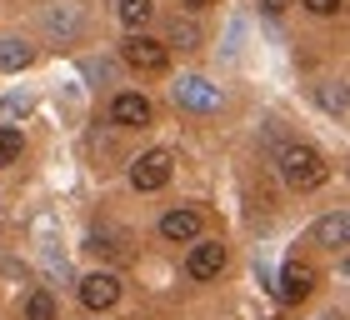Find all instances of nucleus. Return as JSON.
<instances>
[{
	"label": "nucleus",
	"mask_w": 350,
	"mask_h": 320,
	"mask_svg": "<svg viewBox=\"0 0 350 320\" xmlns=\"http://www.w3.org/2000/svg\"><path fill=\"white\" fill-rule=\"evenodd\" d=\"M120 55H125V66L140 70V75H161V70L170 66V45L150 40V36H140V30H131V36H125Z\"/></svg>",
	"instance_id": "nucleus-2"
},
{
	"label": "nucleus",
	"mask_w": 350,
	"mask_h": 320,
	"mask_svg": "<svg viewBox=\"0 0 350 320\" xmlns=\"http://www.w3.org/2000/svg\"><path fill=\"white\" fill-rule=\"evenodd\" d=\"M321 105L330 110V116H345V85L340 80H325L321 85Z\"/></svg>",
	"instance_id": "nucleus-17"
},
{
	"label": "nucleus",
	"mask_w": 350,
	"mask_h": 320,
	"mask_svg": "<svg viewBox=\"0 0 350 320\" xmlns=\"http://www.w3.org/2000/svg\"><path fill=\"white\" fill-rule=\"evenodd\" d=\"M330 320H340V315H330Z\"/></svg>",
	"instance_id": "nucleus-21"
},
{
	"label": "nucleus",
	"mask_w": 350,
	"mask_h": 320,
	"mask_svg": "<svg viewBox=\"0 0 350 320\" xmlns=\"http://www.w3.org/2000/svg\"><path fill=\"white\" fill-rule=\"evenodd\" d=\"M55 315H60V306H55L51 291H36L25 300V320H55Z\"/></svg>",
	"instance_id": "nucleus-15"
},
{
	"label": "nucleus",
	"mask_w": 350,
	"mask_h": 320,
	"mask_svg": "<svg viewBox=\"0 0 350 320\" xmlns=\"http://www.w3.org/2000/svg\"><path fill=\"white\" fill-rule=\"evenodd\" d=\"M260 10L265 15H280V10H291V0H260Z\"/></svg>",
	"instance_id": "nucleus-19"
},
{
	"label": "nucleus",
	"mask_w": 350,
	"mask_h": 320,
	"mask_svg": "<svg viewBox=\"0 0 350 320\" xmlns=\"http://www.w3.org/2000/svg\"><path fill=\"white\" fill-rule=\"evenodd\" d=\"M170 175H175V155H170V150H146V155L131 165V185L150 196V190H161Z\"/></svg>",
	"instance_id": "nucleus-4"
},
{
	"label": "nucleus",
	"mask_w": 350,
	"mask_h": 320,
	"mask_svg": "<svg viewBox=\"0 0 350 320\" xmlns=\"http://www.w3.org/2000/svg\"><path fill=\"white\" fill-rule=\"evenodd\" d=\"M110 120H116L120 131H146V125L155 120V105L140 90H120L116 101H110Z\"/></svg>",
	"instance_id": "nucleus-5"
},
{
	"label": "nucleus",
	"mask_w": 350,
	"mask_h": 320,
	"mask_svg": "<svg viewBox=\"0 0 350 320\" xmlns=\"http://www.w3.org/2000/svg\"><path fill=\"white\" fill-rule=\"evenodd\" d=\"M310 291H315V270H310L306 261H291V265L280 270L275 295L285 300V306H300V300H310Z\"/></svg>",
	"instance_id": "nucleus-8"
},
{
	"label": "nucleus",
	"mask_w": 350,
	"mask_h": 320,
	"mask_svg": "<svg viewBox=\"0 0 350 320\" xmlns=\"http://www.w3.org/2000/svg\"><path fill=\"white\" fill-rule=\"evenodd\" d=\"M30 60H36V51L25 40H0V70H25Z\"/></svg>",
	"instance_id": "nucleus-13"
},
{
	"label": "nucleus",
	"mask_w": 350,
	"mask_h": 320,
	"mask_svg": "<svg viewBox=\"0 0 350 320\" xmlns=\"http://www.w3.org/2000/svg\"><path fill=\"white\" fill-rule=\"evenodd\" d=\"M116 300H120V276L95 270V276L81 280V306H85V310H110Z\"/></svg>",
	"instance_id": "nucleus-7"
},
{
	"label": "nucleus",
	"mask_w": 350,
	"mask_h": 320,
	"mask_svg": "<svg viewBox=\"0 0 350 320\" xmlns=\"http://www.w3.org/2000/svg\"><path fill=\"white\" fill-rule=\"evenodd\" d=\"M280 181L291 185V190H315V185H325V155L321 150H310V146H280Z\"/></svg>",
	"instance_id": "nucleus-1"
},
{
	"label": "nucleus",
	"mask_w": 350,
	"mask_h": 320,
	"mask_svg": "<svg viewBox=\"0 0 350 320\" xmlns=\"http://www.w3.org/2000/svg\"><path fill=\"white\" fill-rule=\"evenodd\" d=\"M170 45H175V51H196V45H200L196 21H185V15H180V21H170Z\"/></svg>",
	"instance_id": "nucleus-16"
},
{
	"label": "nucleus",
	"mask_w": 350,
	"mask_h": 320,
	"mask_svg": "<svg viewBox=\"0 0 350 320\" xmlns=\"http://www.w3.org/2000/svg\"><path fill=\"white\" fill-rule=\"evenodd\" d=\"M90 250L105 255V261H116V265H131V261H135L131 240H125L120 230H95V235H90Z\"/></svg>",
	"instance_id": "nucleus-10"
},
{
	"label": "nucleus",
	"mask_w": 350,
	"mask_h": 320,
	"mask_svg": "<svg viewBox=\"0 0 350 320\" xmlns=\"http://www.w3.org/2000/svg\"><path fill=\"white\" fill-rule=\"evenodd\" d=\"M345 235H350V215H345V211H330V215L315 220V245L340 250V245H345Z\"/></svg>",
	"instance_id": "nucleus-11"
},
{
	"label": "nucleus",
	"mask_w": 350,
	"mask_h": 320,
	"mask_svg": "<svg viewBox=\"0 0 350 320\" xmlns=\"http://www.w3.org/2000/svg\"><path fill=\"white\" fill-rule=\"evenodd\" d=\"M200 230H205V215L196 211V205H180V211H165V215H161V235L170 240V245L200 240Z\"/></svg>",
	"instance_id": "nucleus-6"
},
{
	"label": "nucleus",
	"mask_w": 350,
	"mask_h": 320,
	"mask_svg": "<svg viewBox=\"0 0 350 320\" xmlns=\"http://www.w3.org/2000/svg\"><path fill=\"white\" fill-rule=\"evenodd\" d=\"M180 5H185L190 15H196V10H211V5H215V0H180Z\"/></svg>",
	"instance_id": "nucleus-20"
},
{
	"label": "nucleus",
	"mask_w": 350,
	"mask_h": 320,
	"mask_svg": "<svg viewBox=\"0 0 350 320\" xmlns=\"http://www.w3.org/2000/svg\"><path fill=\"white\" fill-rule=\"evenodd\" d=\"M116 15H120V25L146 30V25H150V15H155V5H150V0H120V5H116Z\"/></svg>",
	"instance_id": "nucleus-12"
},
{
	"label": "nucleus",
	"mask_w": 350,
	"mask_h": 320,
	"mask_svg": "<svg viewBox=\"0 0 350 320\" xmlns=\"http://www.w3.org/2000/svg\"><path fill=\"white\" fill-rule=\"evenodd\" d=\"M21 150H25V135L10 131V125H0V170L15 165V160H21Z\"/></svg>",
	"instance_id": "nucleus-14"
},
{
	"label": "nucleus",
	"mask_w": 350,
	"mask_h": 320,
	"mask_svg": "<svg viewBox=\"0 0 350 320\" xmlns=\"http://www.w3.org/2000/svg\"><path fill=\"white\" fill-rule=\"evenodd\" d=\"M170 101L180 110H190V116H211V110H220V90L205 75H180L170 85Z\"/></svg>",
	"instance_id": "nucleus-3"
},
{
	"label": "nucleus",
	"mask_w": 350,
	"mask_h": 320,
	"mask_svg": "<svg viewBox=\"0 0 350 320\" xmlns=\"http://www.w3.org/2000/svg\"><path fill=\"white\" fill-rule=\"evenodd\" d=\"M185 270H190L196 280H215L220 270H226V245H220V240H200V245H190Z\"/></svg>",
	"instance_id": "nucleus-9"
},
{
	"label": "nucleus",
	"mask_w": 350,
	"mask_h": 320,
	"mask_svg": "<svg viewBox=\"0 0 350 320\" xmlns=\"http://www.w3.org/2000/svg\"><path fill=\"white\" fill-rule=\"evenodd\" d=\"M310 15H340V0H300Z\"/></svg>",
	"instance_id": "nucleus-18"
}]
</instances>
